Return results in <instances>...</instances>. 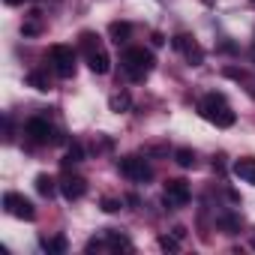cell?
I'll list each match as a JSON object with an SVG mask.
<instances>
[{
	"mask_svg": "<svg viewBox=\"0 0 255 255\" xmlns=\"http://www.w3.org/2000/svg\"><path fill=\"white\" fill-rule=\"evenodd\" d=\"M198 111L204 120H210L213 126H219V129H228V126H234L237 114L231 111V105L225 102L222 93H207L201 102H198Z\"/></svg>",
	"mask_w": 255,
	"mask_h": 255,
	"instance_id": "1",
	"label": "cell"
},
{
	"mask_svg": "<svg viewBox=\"0 0 255 255\" xmlns=\"http://www.w3.org/2000/svg\"><path fill=\"white\" fill-rule=\"evenodd\" d=\"M120 63H123V72L129 75V81H144L150 75V69L156 66V57L147 48L135 45V48H126L123 51V60Z\"/></svg>",
	"mask_w": 255,
	"mask_h": 255,
	"instance_id": "2",
	"label": "cell"
},
{
	"mask_svg": "<svg viewBox=\"0 0 255 255\" xmlns=\"http://www.w3.org/2000/svg\"><path fill=\"white\" fill-rule=\"evenodd\" d=\"M81 51H84V57H87V66H90V72H96V75H108L111 72V57H108V51L99 45V36L96 33H81Z\"/></svg>",
	"mask_w": 255,
	"mask_h": 255,
	"instance_id": "3",
	"label": "cell"
},
{
	"mask_svg": "<svg viewBox=\"0 0 255 255\" xmlns=\"http://www.w3.org/2000/svg\"><path fill=\"white\" fill-rule=\"evenodd\" d=\"M117 168H120V174H123V177H129L132 183H147V180L153 177L150 162H147V159H141V156H123V159L117 162Z\"/></svg>",
	"mask_w": 255,
	"mask_h": 255,
	"instance_id": "4",
	"label": "cell"
},
{
	"mask_svg": "<svg viewBox=\"0 0 255 255\" xmlns=\"http://www.w3.org/2000/svg\"><path fill=\"white\" fill-rule=\"evenodd\" d=\"M48 60H51V66H54V72L60 78H72L75 75V51L69 45H51Z\"/></svg>",
	"mask_w": 255,
	"mask_h": 255,
	"instance_id": "5",
	"label": "cell"
},
{
	"mask_svg": "<svg viewBox=\"0 0 255 255\" xmlns=\"http://www.w3.org/2000/svg\"><path fill=\"white\" fill-rule=\"evenodd\" d=\"M171 45L186 57V63H189V66H201V63H204V48H201L189 33H177V36L171 39Z\"/></svg>",
	"mask_w": 255,
	"mask_h": 255,
	"instance_id": "6",
	"label": "cell"
},
{
	"mask_svg": "<svg viewBox=\"0 0 255 255\" xmlns=\"http://www.w3.org/2000/svg\"><path fill=\"white\" fill-rule=\"evenodd\" d=\"M189 198H192V192H189V183H186V180H168V183H165V195H162V201H165L168 210L186 207Z\"/></svg>",
	"mask_w": 255,
	"mask_h": 255,
	"instance_id": "7",
	"label": "cell"
},
{
	"mask_svg": "<svg viewBox=\"0 0 255 255\" xmlns=\"http://www.w3.org/2000/svg\"><path fill=\"white\" fill-rule=\"evenodd\" d=\"M3 207H6V213H12L15 219H24V222H33V219H36V207H33L24 195H18V192H6V195H3Z\"/></svg>",
	"mask_w": 255,
	"mask_h": 255,
	"instance_id": "8",
	"label": "cell"
},
{
	"mask_svg": "<svg viewBox=\"0 0 255 255\" xmlns=\"http://www.w3.org/2000/svg\"><path fill=\"white\" fill-rule=\"evenodd\" d=\"M24 132L33 144H48V141H57L54 138V129H51V123L45 117H30L27 126H24Z\"/></svg>",
	"mask_w": 255,
	"mask_h": 255,
	"instance_id": "9",
	"label": "cell"
},
{
	"mask_svg": "<svg viewBox=\"0 0 255 255\" xmlns=\"http://www.w3.org/2000/svg\"><path fill=\"white\" fill-rule=\"evenodd\" d=\"M84 192H87V180L84 177H66L60 183V195L66 201H78V198H84Z\"/></svg>",
	"mask_w": 255,
	"mask_h": 255,
	"instance_id": "10",
	"label": "cell"
},
{
	"mask_svg": "<svg viewBox=\"0 0 255 255\" xmlns=\"http://www.w3.org/2000/svg\"><path fill=\"white\" fill-rule=\"evenodd\" d=\"M231 171L243 180V183H252L255 186V159L252 156H243V159H237L234 165H231Z\"/></svg>",
	"mask_w": 255,
	"mask_h": 255,
	"instance_id": "11",
	"label": "cell"
},
{
	"mask_svg": "<svg viewBox=\"0 0 255 255\" xmlns=\"http://www.w3.org/2000/svg\"><path fill=\"white\" fill-rule=\"evenodd\" d=\"M108 108H111V111H117V114L129 111V108H132V96L126 93V90H117V93H111V96H108Z\"/></svg>",
	"mask_w": 255,
	"mask_h": 255,
	"instance_id": "12",
	"label": "cell"
},
{
	"mask_svg": "<svg viewBox=\"0 0 255 255\" xmlns=\"http://www.w3.org/2000/svg\"><path fill=\"white\" fill-rule=\"evenodd\" d=\"M27 84H30L33 90H39V93H48V90H51V78H48V72H42V69H30V72H27Z\"/></svg>",
	"mask_w": 255,
	"mask_h": 255,
	"instance_id": "13",
	"label": "cell"
},
{
	"mask_svg": "<svg viewBox=\"0 0 255 255\" xmlns=\"http://www.w3.org/2000/svg\"><path fill=\"white\" fill-rule=\"evenodd\" d=\"M39 243H42V249H45V252H51V255H63V252L69 249V240H66L63 234H54V237H42Z\"/></svg>",
	"mask_w": 255,
	"mask_h": 255,
	"instance_id": "14",
	"label": "cell"
},
{
	"mask_svg": "<svg viewBox=\"0 0 255 255\" xmlns=\"http://www.w3.org/2000/svg\"><path fill=\"white\" fill-rule=\"evenodd\" d=\"M108 33H111V39L120 45V42H126V39L132 36V24H129V21H111V24H108Z\"/></svg>",
	"mask_w": 255,
	"mask_h": 255,
	"instance_id": "15",
	"label": "cell"
},
{
	"mask_svg": "<svg viewBox=\"0 0 255 255\" xmlns=\"http://www.w3.org/2000/svg\"><path fill=\"white\" fill-rule=\"evenodd\" d=\"M216 225H219L225 234H237V231H240V216H234V213H222V216L216 219Z\"/></svg>",
	"mask_w": 255,
	"mask_h": 255,
	"instance_id": "16",
	"label": "cell"
},
{
	"mask_svg": "<svg viewBox=\"0 0 255 255\" xmlns=\"http://www.w3.org/2000/svg\"><path fill=\"white\" fill-rule=\"evenodd\" d=\"M36 192H39L42 198H51V195L57 192V186H54V177H48V174H39V177H36Z\"/></svg>",
	"mask_w": 255,
	"mask_h": 255,
	"instance_id": "17",
	"label": "cell"
},
{
	"mask_svg": "<svg viewBox=\"0 0 255 255\" xmlns=\"http://www.w3.org/2000/svg\"><path fill=\"white\" fill-rule=\"evenodd\" d=\"M84 159V147L78 144V141H72L69 147H66V156H63V165L69 168V165H75V162H81Z\"/></svg>",
	"mask_w": 255,
	"mask_h": 255,
	"instance_id": "18",
	"label": "cell"
},
{
	"mask_svg": "<svg viewBox=\"0 0 255 255\" xmlns=\"http://www.w3.org/2000/svg\"><path fill=\"white\" fill-rule=\"evenodd\" d=\"M174 162H177L180 168H192V165H195V150H189V147H177V150H174Z\"/></svg>",
	"mask_w": 255,
	"mask_h": 255,
	"instance_id": "19",
	"label": "cell"
},
{
	"mask_svg": "<svg viewBox=\"0 0 255 255\" xmlns=\"http://www.w3.org/2000/svg\"><path fill=\"white\" fill-rule=\"evenodd\" d=\"M159 249L177 252V249H180V237H177V234H159Z\"/></svg>",
	"mask_w": 255,
	"mask_h": 255,
	"instance_id": "20",
	"label": "cell"
},
{
	"mask_svg": "<svg viewBox=\"0 0 255 255\" xmlns=\"http://www.w3.org/2000/svg\"><path fill=\"white\" fill-rule=\"evenodd\" d=\"M99 204H102V210H105V213H117V210L123 207V201H120V198H111V195H105Z\"/></svg>",
	"mask_w": 255,
	"mask_h": 255,
	"instance_id": "21",
	"label": "cell"
},
{
	"mask_svg": "<svg viewBox=\"0 0 255 255\" xmlns=\"http://www.w3.org/2000/svg\"><path fill=\"white\" fill-rule=\"evenodd\" d=\"M21 33H24V36H39V33H42V24H39V21H24V24H21Z\"/></svg>",
	"mask_w": 255,
	"mask_h": 255,
	"instance_id": "22",
	"label": "cell"
},
{
	"mask_svg": "<svg viewBox=\"0 0 255 255\" xmlns=\"http://www.w3.org/2000/svg\"><path fill=\"white\" fill-rule=\"evenodd\" d=\"M213 171H216V174H222V171H225V162H222V156H216V159H213Z\"/></svg>",
	"mask_w": 255,
	"mask_h": 255,
	"instance_id": "23",
	"label": "cell"
},
{
	"mask_svg": "<svg viewBox=\"0 0 255 255\" xmlns=\"http://www.w3.org/2000/svg\"><path fill=\"white\" fill-rule=\"evenodd\" d=\"M150 42H153V45H165V36H162V33H153Z\"/></svg>",
	"mask_w": 255,
	"mask_h": 255,
	"instance_id": "24",
	"label": "cell"
},
{
	"mask_svg": "<svg viewBox=\"0 0 255 255\" xmlns=\"http://www.w3.org/2000/svg\"><path fill=\"white\" fill-rule=\"evenodd\" d=\"M6 141H12V117H6Z\"/></svg>",
	"mask_w": 255,
	"mask_h": 255,
	"instance_id": "25",
	"label": "cell"
},
{
	"mask_svg": "<svg viewBox=\"0 0 255 255\" xmlns=\"http://www.w3.org/2000/svg\"><path fill=\"white\" fill-rule=\"evenodd\" d=\"M171 234H177V237L183 240V237H186V228H183V225H174V231H171Z\"/></svg>",
	"mask_w": 255,
	"mask_h": 255,
	"instance_id": "26",
	"label": "cell"
},
{
	"mask_svg": "<svg viewBox=\"0 0 255 255\" xmlns=\"http://www.w3.org/2000/svg\"><path fill=\"white\" fill-rule=\"evenodd\" d=\"M3 3H6V6H21L24 0H3Z\"/></svg>",
	"mask_w": 255,
	"mask_h": 255,
	"instance_id": "27",
	"label": "cell"
},
{
	"mask_svg": "<svg viewBox=\"0 0 255 255\" xmlns=\"http://www.w3.org/2000/svg\"><path fill=\"white\" fill-rule=\"evenodd\" d=\"M252 63H255V48H252Z\"/></svg>",
	"mask_w": 255,
	"mask_h": 255,
	"instance_id": "28",
	"label": "cell"
},
{
	"mask_svg": "<svg viewBox=\"0 0 255 255\" xmlns=\"http://www.w3.org/2000/svg\"><path fill=\"white\" fill-rule=\"evenodd\" d=\"M252 249H255V237H252Z\"/></svg>",
	"mask_w": 255,
	"mask_h": 255,
	"instance_id": "29",
	"label": "cell"
}]
</instances>
